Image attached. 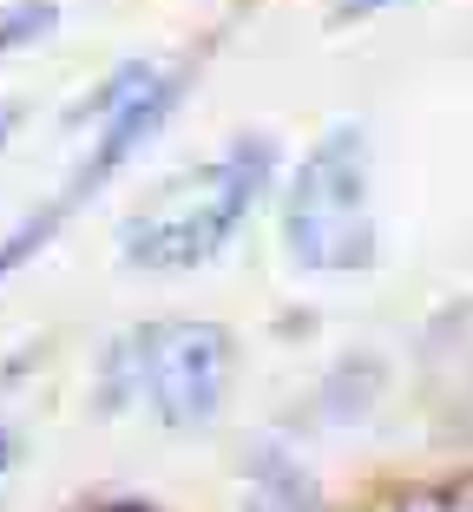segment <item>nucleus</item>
Wrapping results in <instances>:
<instances>
[{
    "mask_svg": "<svg viewBox=\"0 0 473 512\" xmlns=\"http://www.w3.org/2000/svg\"><path fill=\"white\" fill-rule=\"evenodd\" d=\"M270 171H276V145L257 138V132H244L224 158L184 171V178L165 184L145 211L125 217L119 250L132 256L138 270H191V263L217 256L237 237V224H244L250 204L263 197Z\"/></svg>",
    "mask_w": 473,
    "mask_h": 512,
    "instance_id": "1",
    "label": "nucleus"
},
{
    "mask_svg": "<svg viewBox=\"0 0 473 512\" xmlns=\"http://www.w3.org/2000/svg\"><path fill=\"white\" fill-rule=\"evenodd\" d=\"M230 388V335L198 316H165L132 329L99 368V407H125L145 394L165 427H204Z\"/></svg>",
    "mask_w": 473,
    "mask_h": 512,
    "instance_id": "2",
    "label": "nucleus"
},
{
    "mask_svg": "<svg viewBox=\"0 0 473 512\" xmlns=\"http://www.w3.org/2000/svg\"><path fill=\"white\" fill-rule=\"evenodd\" d=\"M283 250L296 270L349 276L375 263V217H368V138L336 125L296 165L283 191Z\"/></svg>",
    "mask_w": 473,
    "mask_h": 512,
    "instance_id": "3",
    "label": "nucleus"
},
{
    "mask_svg": "<svg viewBox=\"0 0 473 512\" xmlns=\"http://www.w3.org/2000/svg\"><path fill=\"white\" fill-rule=\"evenodd\" d=\"M178 92H184V79H178V73H158L145 99H132L125 112H112V119L99 125V138H92V151L73 165V178H66L60 191L46 197V204H40L33 217H20V224L7 230V237H0V276H14L20 263H27V256H40L46 243H53V230H60L66 217H73L79 204H86V197L99 191V184H106L112 171H119L125 158H132V151L158 132V125H165V112L178 106Z\"/></svg>",
    "mask_w": 473,
    "mask_h": 512,
    "instance_id": "4",
    "label": "nucleus"
},
{
    "mask_svg": "<svg viewBox=\"0 0 473 512\" xmlns=\"http://www.w3.org/2000/svg\"><path fill=\"white\" fill-rule=\"evenodd\" d=\"M244 512H322V493H316V480L303 473V460H296V453L257 447V453H250Z\"/></svg>",
    "mask_w": 473,
    "mask_h": 512,
    "instance_id": "5",
    "label": "nucleus"
},
{
    "mask_svg": "<svg viewBox=\"0 0 473 512\" xmlns=\"http://www.w3.org/2000/svg\"><path fill=\"white\" fill-rule=\"evenodd\" d=\"M375 388H382V368L375 362H342L336 375H329V401H322V414H329V421H355V414H362L368 401H375Z\"/></svg>",
    "mask_w": 473,
    "mask_h": 512,
    "instance_id": "6",
    "label": "nucleus"
},
{
    "mask_svg": "<svg viewBox=\"0 0 473 512\" xmlns=\"http://www.w3.org/2000/svg\"><path fill=\"white\" fill-rule=\"evenodd\" d=\"M53 27H60V7L53 0H7L0 7V60L20 53V46H33V40H46Z\"/></svg>",
    "mask_w": 473,
    "mask_h": 512,
    "instance_id": "7",
    "label": "nucleus"
},
{
    "mask_svg": "<svg viewBox=\"0 0 473 512\" xmlns=\"http://www.w3.org/2000/svg\"><path fill=\"white\" fill-rule=\"evenodd\" d=\"M395 512H473V473L434 480V486H408V493L395 499Z\"/></svg>",
    "mask_w": 473,
    "mask_h": 512,
    "instance_id": "8",
    "label": "nucleus"
},
{
    "mask_svg": "<svg viewBox=\"0 0 473 512\" xmlns=\"http://www.w3.org/2000/svg\"><path fill=\"white\" fill-rule=\"evenodd\" d=\"M382 7H395V0H336L342 20H362V14H382Z\"/></svg>",
    "mask_w": 473,
    "mask_h": 512,
    "instance_id": "9",
    "label": "nucleus"
},
{
    "mask_svg": "<svg viewBox=\"0 0 473 512\" xmlns=\"http://www.w3.org/2000/svg\"><path fill=\"white\" fill-rule=\"evenodd\" d=\"M27 362H33V348H27V355H14V362H0V388H7L14 375H27Z\"/></svg>",
    "mask_w": 473,
    "mask_h": 512,
    "instance_id": "10",
    "label": "nucleus"
},
{
    "mask_svg": "<svg viewBox=\"0 0 473 512\" xmlns=\"http://www.w3.org/2000/svg\"><path fill=\"white\" fill-rule=\"evenodd\" d=\"M14 125H20V106H0V145L14 138Z\"/></svg>",
    "mask_w": 473,
    "mask_h": 512,
    "instance_id": "11",
    "label": "nucleus"
},
{
    "mask_svg": "<svg viewBox=\"0 0 473 512\" xmlns=\"http://www.w3.org/2000/svg\"><path fill=\"white\" fill-rule=\"evenodd\" d=\"M7 460H14V434H0V467H7Z\"/></svg>",
    "mask_w": 473,
    "mask_h": 512,
    "instance_id": "12",
    "label": "nucleus"
}]
</instances>
